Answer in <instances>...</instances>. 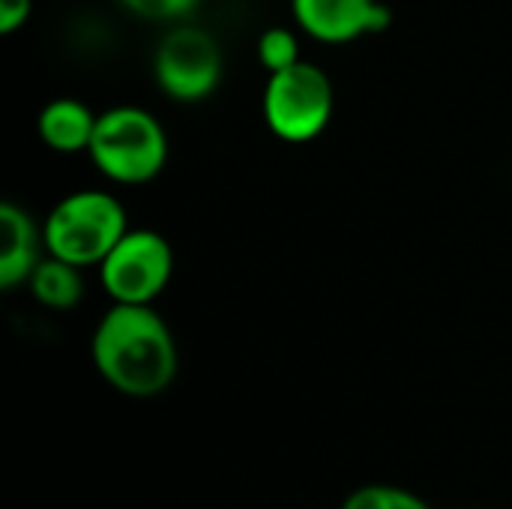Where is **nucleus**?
I'll return each instance as SVG.
<instances>
[{
	"label": "nucleus",
	"instance_id": "1",
	"mask_svg": "<svg viewBox=\"0 0 512 509\" xmlns=\"http://www.w3.org/2000/svg\"><path fill=\"white\" fill-rule=\"evenodd\" d=\"M90 360L129 399L162 396L180 369L177 339L153 306H111L90 336Z\"/></svg>",
	"mask_w": 512,
	"mask_h": 509
},
{
	"label": "nucleus",
	"instance_id": "2",
	"mask_svg": "<svg viewBox=\"0 0 512 509\" xmlns=\"http://www.w3.org/2000/svg\"><path fill=\"white\" fill-rule=\"evenodd\" d=\"M129 219L120 198L102 189H81L54 204L42 225L45 252L78 270L99 267L126 237Z\"/></svg>",
	"mask_w": 512,
	"mask_h": 509
},
{
	"label": "nucleus",
	"instance_id": "3",
	"mask_svg": "<svg viewBox=\"0 0 512 509\" xmlns=\"http://www.w3.org/2000/svg\"><path fill=\"white\" fill-rule=\"evenodd\" d=\"M87 156L114 183H150L168 162V135L150 111L117 105L96 117Z\"/></svg>",
	"mask_w": 512,
	"mask_h": 509
},
{
	"label": "nucleus",
	"instance_id": "4",
	"mask_svg": "<svg viewBox=\"0 0 512 509\" xmlns=\"http://www.w3.org/2000/svg\"><path fill=\"white\" fill-rule=\"evenodd\" d=\"M336 93L324 69L297 63L270 75L264 87V120L270 132L288 144L315 141L333 117Z\"/></svg>",
	"mask_w": 512,
	"mask_h": 509
},
{
	"label": "nucleus",
	"instance_id": "5",
	"mask_svg": "<svg viewBox=\"0 0 512 509\" xmlns=\"http://www.w3.org/2000/svg\"><path fill=\"white\" fill-rule=\"evenodd\" d=\"M174 276L168 237L150 228H129L99 264V282L114 306H153Z\"/></svg>",
	"mask_w": 512,
	"mask_h": 509
},
{
	"label": "nucleus",
	"instance_id": "6",
	"mask_svg": "<svg viewBox=\"0 0 512 509\" xmlns=\"http://www.w3.org/2000/svg\"><path fill=\"white\" fill-rule=\"evenodd\" d=\"M156 84L177 102H201L222 81V48L201 27H174L153 57Z\"/></svg>",
	"mask_w": 512,
	"mask_h": 509
},
{
	"label": "nucleus",
	"instance_id": "7",
	"mask_svg": "<svg viewBox=\"0 0 512 509\" xmlns=\"http://www.w3.org/2000/svg\"><path fill=\"white\" fill-rule=\"evenodd\" d=\"M291 9L312 39L330 45L381 33L390 24V9L378 0H291Z\"/></svg>",
	"mask_w": 512,
	"mask_h": 509
},
{
	"label": "nucleus",
	"instance_id": "8",
	"mask_svg": "<svg viewBox=\"0 0 512 509\" xmlns=\"http://www.w3.org/2000/svg\"><path fill=\"white\" fill-rule=\"evenodd\" d=\"M42 231L33 225L30 213L12 201L0 204V288L12 291L27 285L42 261Z\"/></svg>",
	"mask_w": 512,
	"mask_h": 509
},
{
	"label": "nucleus",
	"instance_id": "9",
	"mask_svg": "<svg viewBox=\"0 0 512 509\" xmlns=\"http://www.w3.org/2000/svg\"><path fill=\"white\" fill-rule=\"evenodd\" d=\"M96 117L78 99H54L36 117V132L45 147L57 153H87L96 129Z\"/></svg>",
	"mask_w": 512,
	"mask_h": 509
},
{
	"label": "nucleus",
	"instance_id": "10",
	"mask_svg": "<svg viewBox=\"0 0 512 509\" xmlns=\"http://www.w3.org/2000/svg\"><path fill=\"white\" fill-rule=\"evenodd\" d=\"M33 300L45 309H75L84 297V282H81V270L57 261V258H42L39 267L33 270L30 282H27Z\"/></svg>",
	"mask_w": 512,
	"mask_h": 509
},
{
	"label": "nucleus",
	"instance_id": "11",
	"mask_svg": "<svg viewBox=\"0 0 512 509\" xmlns=\"http://www.w3.org/2000/svg\"><path fill=\"white\" fill-rule=\"evenodd\" d=\"M258 63L276 75L300 63V45L297 36L288 27H270L258 36Z\"/></svg>",
	"mask_w": 512,
	"mask_h": 509
},
{
	"label": "nucleus",
	"instance_id": "12",
	"mask_svg": "<svg viewBox=\"0 0 512 509\" xmlns=\"http://www.w3.org/2000/svg\"><path fill=\"white\" fill-rule=\"evenodd\" d=\"M120 3L135 15L165 21V18H180L186 12H192L201 0H120Z\"/></svg>",
	"mask_w": 512,
	"mask_h": 509
},
{
	"label": "nucleus",
	"instance_id": "13",
	"mask_svg": "<svg viewBox=\"0 0 512 509\" xmlns=\"http://www.w3.org/2000/svg\"><path fill=\"white\" fill-rule=\"evenodd\" d=\"M342 509H393V486L387 483L360 486L345 498Z\"/></svg>",
	"mask_w": 512,
	"mask_h": 509
},
{
	"label": "nucleus",
	"instance_id": "14",
	"mask_svg": "<svg viewBox=\"0 0 512 509\" xmlns=\"http://www.w3.org/2000/svg\"><path fill=\"white\" fill-rule=\"evenodd\" d=\"M33 0H0V33H15L30 18Z\"/></svg>",
	"mask_w": 512,
	"mask_h": 509
},
{
	"label": "nucleus",
	"instance_id": "15",
	"mask_svg": "<svg viewBox=\"0 0 512 509\" xmlns=\"http://www.w3.org/2000/svg\"><path fill=\"white\" fill-rule=\"evenodd\" d=\"M393 509H432L420 495L402 489V486H393Z\"/></svg>",
	"mask_w": 512,
	"mask_h": 509
}]
</instances>
